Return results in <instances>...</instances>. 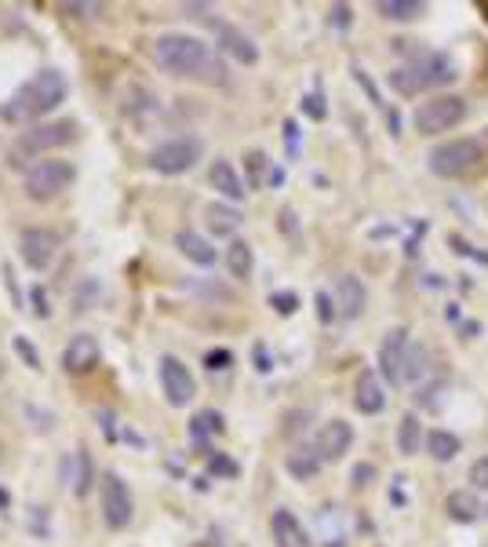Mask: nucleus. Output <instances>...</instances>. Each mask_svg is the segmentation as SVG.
Segmentation results:
<instances>
[{"label": "nucleus", "mask_w": 488, "mask_h": 547, "mask_svg": "<svg viewBox=\"0 0 488 547\" xmlns=\"http://www.w3.org/2000/svg\"><path fill=\"white\" fill-rule=\"evenodd\" d=\"M372 478H376V464H357L354 474H350L354 489H364V485H372Z\"/></svg>", "instance_id": "obj_42"}, {"label": "nucleus", "mask_w": 488, "mask_h": 547, "mask_svg": "<svg viewBox=\"0 0 488 547\" xmlns=\"http://www.w3.org/2000/svg\"><path fill=\"white\" fill-rule=\"evenodd\" d=\"M204 158V139L201 135H175L168 143H161L154 154H149V165L161 175H182L190 172L197 161Z\"/></svg>", "instance_id": "obj_5"}, {"label": "nucleus", "mask_w": 488, "mask_h": 547, "mask_svg": "<svg viewBox=\"0 0 488 547\" xmlns=\"http://www.w3.org/2000/svg\"><path fill=\"white\" fill-rule=\"evenodd\" d=\"M204 365L211 373H226L230 365H233V354L230 351H211V354H204Z\"/></svg>", "instance_id": "obj_39"}, {"label": "nucleus", "mask_w": 488, "mask_h": 547, "mask_svg": "<svg viewBox=\"0 0 488 547\" xmlns=\"http://www.w3.org/2000/svg\"><path fill=\"white\" fill-rule=\"evenodd\" d=\"M285 139H288V154H299V125L295 120H285Z\"/></svg>", "instance_id": "obj_45"}, {"label": "nucleus", "mask_w": 488, "mask_h": 547, "mask_svg": "<svg viewBox=\"0 0 488 547\" xmlns=\"http://www.w3.org/2000/svg\"><path fill=\"white\" fill-rule=\"evenodd\" d=\"M194 547H223V543H219V540H197Z\"/></svg>", "instance_id": "obj_50"}, {"label": "nucleus", "mask_w": 488, "mask_h": 547, "mask_svg": "<svg viewBox=\"0 0 488 547\" xmlns=\"http://www.w3.org/2000/svg\"><path fill=\"white\" fill-rule=\"evenodd\" d=\"M423 442H426V435H423L419 416H416V412H405L401 423H398V452H401V456H416Z\"/></svg>", "instance_id": "obj_26"}, {"label": "nucleus", "mask_w": 488, "mask_h": 547, "mask_svg": "<svg viewBox=\"0 0 488 547\" xmlns=\"http://www.w3.org/2000/svg\"><path fill=\"white\" fill-rule=\"evenodd\" d=\"M99 361H103V347H99L95 336H88V332L73 336L70 347L63 351V369H66L70 376H84V373H91Z\"/></svg>", "instance_id": "obj_15"}, {"label": "nucleus", "mask_w": 488, "mask_h": 547, "mask_svg": "<svg viewBox=\"0 0 488 547\" xmlns=\"http://www.w3.org/2000/svg\"><path fill=\"white\" fill-rule=\"evenodd\" d=\"M208 179H211V187H216L226 201H240L244 194V182H240V175H237V168L230 165V161H216L211 165V172H208Z\"/></svg>", "instance_id": "obj_22"}, {"label": "nucleus", "mask_w": 488, "mask_h": 547, "mask_svg": "<svg viewBox=\"0 0 488 547\" xmlns=\"http://www.w3.org/2000/svg\"><path fill=\"white\" fill-rule=\"evenodd\" d=\"M448 245H452V252L470 256V259H477V263H484V266H488V252H474V245H467V241H463L460 234H448Z\"/></svg>", "instance_id": "obj_37"}, {"label": "nucleus", "mask_w": 488, "mask_h": 547, "mask_svg": "<svg viewBox=\"0 0 488 547\" xmlns=\"http://www.w3.org/2000/svg\"><path fill=\"white\" fill-rule=\"evenodd\" d=\"M408 328H390L379 343V373L390 387L405 383V361H408Z\"/></svg>", "instance_id": "obj_10"}, {"label": "nucleus", "mask_w": 488, "mask_h": 547, "mask_svg": "<svg viewBox=\"0 0 488 547\" xmlns=\"http://www.w3.org/2000/svg\"><path fill=\"white\" fill-rule=\"evenodd\" d=\"M270 307L288 318V314L299 311V296H295V292H273V296H270Z\"/></svg>", "instance_id": "obj_34"}, {"label": "nucleus", "mask_w": 488, "mask_h": 547, "mask_svg": "<svg viewBox=\"0 0 488 547\" xmlns=\"http://www.w3.org/2000/svg\"><path fill=\"white\" fill-rule=\"evenodd\" d=\"M208 467H211V474H226V478H233L237 474V464L230 460V456H211V460H208Z\"/></svg>", "instance_id": "obj_43"}, {"label": "nucleus", "mask_w": 488, "mask_h": 547, "mask_svg": "<svg viewBox=\"0 0 488 547\" xmlns=\"http://www.w3.org/2000/svg\"><path fill=\"white\" fill-rule=\"evenodd\" d=\"M408 66H412V73L419 77L423 88H445L460 77V66H455L445 51H416Z\"/></svg>", "instance_id": "obj_12"}, {"label": "nucleus", "mask_w": 488, "mask_h": 547, "mask_svg": "<svg viewBox=\"0 0 488 547\" xmlns=\"http://www.w3.org/2000/svg\"><path fill=\"white\" fill-rule=\"evenodd\" d=\"M460 449H463V442L455 438L452 431H441V428L426 431V452H431L438 464H448V460H455V456H460Z\"/></svg>", "instance_id": "obj_25"}, {"label": "nucleus", "mask_w": 488, "mask_h": 547, "mask_svg": "<svg viewBox=\"0 0 488 547\" xmlns=\"http://www.w3.org/2000/svg\"><path fill=\"white\" fill-rule=\"evenodd\" d=\"M77 179V168L70 161H37L26 172V197L29 201H51Z\"/></svg>", "instance_id": "obj_6"}, {"label": "nucleus", "mask_w": 488, "mask_h": 547, "mask_svg": "<svg viewBox=\"0 0 488 547\" xmlns=\"http://www.w3.org/2000/svg\"><path fill=\"white\" fill-rule=\"evenodd\" d=\"M73 135H77L73 120H44V125H34L29 132H22L15 158L19 154H41V150H58V146H66Z\"/></svg>", "instance_id": "obj_9"}, {"label": "nucleus", "mask_w": 488, "mask_h": 547, "mask_svg": "<svg viewBox=\"0 0 488 547\" xmlns=\"http://www.w3.org/2000/svg\"><path fill=\"white\" fill-rule=\"evenodd\" d=\"M302 113H307L310 120H324V117H328V106H324V99L317 96V91H310V96H302Z\"/></svg>", "instance_id": "obj_36"}, {"label": "nucleus", "mask_w": 488, "mask_h": 547, "mask_svg": "<svg viewBox=\"0 0 488 547\" xmlns=\"http://www.w3.org/2000/svg\"><path fill=\"white\" fill-rule=\"evenodd\" d=\"M216 41H219V48L230 55V58H237L240 66H252V63H259V48H255V41L244 34V29H237V26H230V22H219L216 26Z\"/></svg>", "instance_id": "obj_16"}, {"label": "nucleus", "mask_w": 488, "mask_h": 547, "mask_svg": "<svg viewBox=\"0 0 488 547\" xmlns=\"http://www.w3.org/2000/svg\"><path fill=\"white\" fill-rule=\"evenodd\" d=\"M66 12H77V15H99L103 8H99V4H66Z\"/></svg>", "instance_id": "obj_48"}, {"label": "nucleus", "mask_w": 488, "mask_h": 547, "mask_svg": "<svg viewBox=\"0 0 488 547\" xmlns=\"http://www.w3.org/2000/svg\"><path fill=\"white\" fill-rule=\"evenodd\" d=\"M0 504H8V497H4V493H0Z\"/></svg>", "instance_id": "obj_52"}, {"label": "nucleus", "mask_w": 488, "mask_h": 547, "mask_svg": "<svg viewBox=\"0 0 488 547\" xmlns=\"http://www.w3.org/2000/svg\"><path fill=\"white\" fill-rule=\"evenodd\" d=\"M58 249H63V241H58V234L48 230V227H29L19 237V252H22V263L29 270H48L55 263Z\"/></svg>", "instance_id": "obj_8"}, {"label": "nucleus", "mask_w": 488, "mask_h": 547, "mask_svg": "<svg viewBox=\"0 0 488 547\" xmlns=\"http://www.w3.org/2000/svg\"><path fill=\"white\" fill-rule=\"evenodd\" d=\"M354 81H357V84L364 88V96H369V99H372V103H376L379 110H386V103H383V96H379V88H376V81H372L369 73H364L361 66H354Z\"/></svg>", "instance_id": "obj_35"}, {"label": "nucleus", "mask_w": 488, "mask_h": 547, "mask_svg": "<svg viewBox=\"0 0 488 547\" xmlns=\"http://www.w3.org/2000/svg\"><path fill=\"white\" fill-rule=\"evenodd\" d=\"M470 485L474 489H488V456H481V460L470 464Z\"/></svg>", "instance_id": "obj_41"}, {"label": "nucleus", "mask_w": 488, "mask_h": 547, "mask_svg": "<svg viewBox=\"0 0 488 547\" xmlns=\"http://www.w3.org/2000/svg\"><path fill=\"white\" fill-rule=\"evenodd\" d=\"M161 387H164L168 405H175V409L190 405V402H194V394H197V380H194V373H190L179 358H172V354L161 358Z\"/></svg>", "instance_id": "obj_11"}, {"label": "nucleus", "mask_w": 488, "mask_h": 547, "mask_svg": "<svg viewBox=\"0 0 488 547\" xmlns=\"http://www.w3.org/2000/svg\"><path fill=\"white\" fill-rule=\"evenodd\" d=\"M66 77L58 73V70H41L29 77L15 96L0 106V117L8 120V125H29V120H37L44 113H51L58 103H66Z\"/></svg>", "instance_id": "obj_2"}, {"label": "nucleus", "mask_w": 488, "mask_h": 547, "mask_svg": "<svg viewBox=\"0 0 488 547\" xmlns=\"http://www.w3.org/2000/svg\"><path fill=\"white\" fill-rule=\"evenodd\" d=\"M0 464H4V442H0Z\"/></svg>", "instance_id": "obj_51"}, {"label": "nucleus", "mask_w": 488, "mask_h": 547, "mask_svg": "<svg viewBox=\"0 0 488 547\" xmlns=\"http://www.w3.org/2000/svg\"><path fill=\"white\" fill-rule=\"evenodd\" d=\"M423 373H426V351L419 343H412L408 347V361H405V383L408 380H423Z\"/></svg>", "instance_id": "obj_32"}, {"label": "nucleus", "mask_w": 488, "mask_h": 547, "mask_svg": "<svg viewBox=\"0 0 488 547\" xmlns=\"http://www.w3.org/2000/svg\"><path fill=\"white\" fill-rule=\"evenodd\" d=\"M58 478H63V485H73L77 497H88L91 482H95V474H91V456H88V449H77V452L63 456V464H58Z\"/></svg>", "instance_id": "obj_18"}, {"label": "nucleus", "mask_w": 488, "mask_h": 547, "mask_svg": "<svg viewBox=\"0 0 488 547\" xmlns=\"http://www.w3.org/2000/svg\"><path fill=\"white\" fill-rule=\"evenodd\" d=\"M335 318H343V321H354L361 318L364 311V303H369V292H364V281L357 278V274H343L339 281H335Z\"/></svg>", "instance_id": "obj_14"}, {"label": "nucleus", "mask_w": 488, "mask_h": 547, "mask_svg": "<svg viewBox=\"0 0 488 547\" xmlns=\"http://www.w3.org/2000/svg\"><path fill=\"white\" fill-rule=\"evenodd\" d=\"M484 514H488V507H484Z\"/></svg>", "instance_id": "obj_53"}, {"label": "nucleus", "mask_w": 488, "mask_h": 547, "mask_svg": "<svg viewBox=\"0 0 488 547\" xmlns=\"http://www.w3.org/2000/svg\"><path fill=\"white\" fill-rule=\"evenodd\" d=\"M29 303H34V314H37V318H48V314H51V307H48V292H44L41 285H34V292H29Z\"/></svg>", "instance_id": "obj_44"}, {"label": "nucleus", "mask_w": 488, "mask_h": 547, "mask_svg": "<svg viewBox=\"0 0 488 547\" xmlns=\"http://www.w3.org/2000/svg\"><path fill=\"white\" fill-rule=\"evenodd\" d=\"M481 165H484V139H474V135L441 143L426 154V168H431L438 179H467Z\"/></svg>", "instance_id": "obj_3"}, {"label": "nucleus", "mask_w": 488, "mask_h": 547, "mask_svg": "<svg viewBox=\"0 0 488 547\" xmlns=\"http://www.w3.org/2000/svg\"><path fill=\"white\" fill-rule=\"evenodd\" d=\"M376 12L383 19H390V22H412V19L426 15V4L423 0H379Z\"/></svg>", "instance_id": "obj_27"}, {"label": "nucleus", "mask_w": 488, "mask_h": 547, "mask_svg": "<svg viewBox=\"0 0 488 547\" xmlns=\"http://www.w3.org/2000/svg\"><path fill=\"white\" fill-rule=\"evenodd\" d=\"M386 81H390V88L398 91V96H405V99H412V96H419V91H423V84H419V77L412 73V66H398Z\"/></svg>", "instance_id": "obj_30"}, {"label": "nucleus", "mask_w": 488, "mask_h": 547, "mask_svg": "<svg viewBox=\"0 0 488 547\" xmlns=\"http://www.w3.org/2000/svg\"><path fill=\"white\" fill-rule=\"evenodd\" d=\"M226 266L237 281H248L252 278V266H255V256H252V245L248 241H233L226 249Z\"/></svg>", "instance_id": "obj_28"}, {"label": "nucleus", "mask_w": 488, "mask_h": 547, "mask_svg": "<svg viewBox=\"0 0 488 547\" xmlns=\"http://www.w3.org/2000/svg\"><path fill=\"white\" fill-rule=\"evenodd\" d=\"M244 165H248L252 187H259V175H263V168L270 165V161H266V154H263V150H248V158H244Z\"/></svg>", "instance_id": "obj_38"}, {"label": "nucleus", "mask_w": 488, "mask_h": 547, "mask_svg": "<svg viewBox=\"0 0 488 547\" xmlns=\"http://www.w3.org/2000/svg\"><path fill=\"white\" fill-rule=\"evenodd\" d=\"M270 182H273V187H281V182H285V172L281 168H270V175H266Z\"/></svg>", "instance_id": "obj_49"}, {"label": "nucleus", "mask_w": 488, "mask_h": 547, "mask_svg": "<svg viewBox=\"0 0 488 547\" xmlns=\"http://www.w3.org/2000/svg\"><path fill=\"white\" fill-rule=\"evenodd\" d=\"M317 314H321V321H332L335 318V303L324 292H317Z\"/></svg>", "instance_id": "obj_46"}, {"label": "nucleus", "mask_w": 488, "mask_h": 547, "mask_svg": "<svg viewBox=\"0 0 488 547\" xmlns=\"http://www.w3.org/2000/svg\"><path fill=\"white\" fill-rule=\"evenodd\" d=\"M15 351L22 354V361L29 365V369H41V354L34 351V343H29L26 336H15Z\"/></svg>", "instance_id": "obj_40"}, {"label": "nucleus", "mask_w": 488, "mask_h": 547, "mask_svg": "<svg viewBox=\"0 0 488 547\" xmlns=\"http://www.w3.org/2000/svg\"><path fill=\"white\" fill-rule=\"evenodd\" d=\"M328 26L335 29V34H347V29L354 26V8H350V4H332V12H328Z\"/></svg>", "instance_id": "obj_33"}, {"label": "nucleus", "mask_w": 488, "mask_h": 547, "mask_svg": "<svg viewBox=\"0 0 488 547\" xmlns=\"http://www.w3.org/2000/svg\"><path fill=\"white\" fill-rule=\"evenodd\" d=\"M194 442L204 449V442H208V435H223V416L216 412V409H204V412H197L194 416Z\"/></svg>", "instance_id": "obj_29"}, {"label": "nucleus", "mask_w": 488, "mask_h": 547, "mask_svg": "<svg viewBox=\"0 0 488 547\" xmlns=\"http://www.w3.org/2000/svg\"><path fill=\"white\" fill-rule=\"evenodd\" d=\"M285 467H288V474H292V478H299V482H310V478L321 471V456H317V449H314V445H302V449L288 452Z\"/></svg>", "instance_id": "obj_24"}, {"label": "nucleus", "mask_w": 488, "mask_h": 547, "mask_svg": "<svg viewBox=\"0 0 488 547\" xmlns=\"http://www.w3.org/2000/svg\"><path fill=\"white\" fill-rule=\"evenodd\" d=\"M350 445H354V428H350L347 420L324 423V428L317 431V438H314V449H317V456H321V464L343 460V456L350 452Z\"/></svg>", "instance_id": "obj_13"}, {"label": "nucleus", "mask_w": 488, "mask_h": 547, "mask_svg": "<svg viewBox=\"0 0 488 547\" xmlns=\"http://www.w3.org/2000/svg\"><path fill=\"white\" fill-rule=\"evenodd\" d=\"M386 125H390V135L398 139L401 135V113L398 110H386Z\"/></svg>", "instance_id": "obj_47"}, {"label": "nucleus", "mask_w": 488, "mask_h": 547, "mask_svg": "<svg viewBox=\"0 0 488 547\" xmlns=\"http://www.w3.org/2000/svg\"><path fill=\"white\" fill-rule=\"evenodd\" d=\"M354 405L364 416H379L386 409V390H383V383H379V376L372 369H364L357 376V383H354Z\"/></svg>", "instance_id": "obj_19"}, {"label": "nucleus", "mask_w": 488, "mask_h": 547, "mask_svg": "<svg viewBox=\"0 0 488 547\" xmlns=\"http://www.w3.org/2000/svg\"><path fill=\"white\" fill-rule=\"evenodd\" d=\"M99 493H103V519L110 529H128L132 514H135V500H132V489L128 482L120 478L117 471H106L103 482H99Z\"/></svg>", "instance_id": "obj_7"}, {"label": "nucleus", "mask_w": 488, "mask_h": 547, "mask_svg": "<svg viewBox=\"0 0 488 547\" xmlns=\"http://www.w3.org/2000/svg\"><path fill=\"white\" fill-rule=\"evenodd\" d=\"M467 99H460V96H438V99H426V103H419V110H416V132H423V135H441V132H452L455 125H463L467 120Z\"/></svg>", "instance_id": "obj_4"}, {"label": "nucleus", "mask_w": 488, "mask_h": 547, "mask_svg": "<svg viewBox=\"0 0 488 547\" xmlns=\"http://www.w3.org/2000/svg\"><path fill=\"white\" fill-rule=\"evenodd\" d=\"M204 220H208V230L216 234V237H230V234H237V227H240V212L233 208V204H208L204 208Z\"/></svg>", "instance_id": "obj_23"}, {"label": "nucleus", "mask_w": 488, "mask_h": 547, "mask_svg": "<svg viewBox=\"0 0 488 547\" xmlns=\"http://www.w3.org/2000/svg\"><path fill=\"white\" fill-rule=\"evenodd\" d=\"M175 249L187 259H194L197 266H216V249H211V241L194 234V230H179L175 234Z\"/></svg>", "instance_id": "obj_20"}, {"label": "nucleus", "mask_w": 488, "mask_h": 547, "mask_svg": "<svg viewBox=\"0 0 488 547\" xmlns=\"http://www.w3.org/2000/svg\"><path fill=\"white\" fill-rule=\"evenodd\" d=\"M270 533H273V543H278V547H314L310 533L302 529V522L295 519L288 507H278V511H273Z\"/></svg>", "instance_id": "obj_17"}, {"label": "nucleus", "mask_w": 488, "mask_h": 547, "mask_svg": "<svg viewBox=\"0 0 488 547\" xmlns=\"http://www.w3.org/2000/svg\"><path fill=\"white\" fill-rule=\"evenodd\" d=\"M154 58L157 66L172 77H187V81H201V84H226V63L219 58V51H211L204 41L187 37V34H164L154 41Z\"/></svg>", "instance_id": "obj_1"}, {"label": "nucleus", "mask_w": 488, "mask_h": 547, "mask_svg": "<svg viewBox=\"0 0 488 547\" xmlns=\"http://www.w3.org/2000/svg\"><path fill=\"white\" fill-rule=\"evenodd\" d=\"M445 511H448V519H452V522L470 526V522H477V514H481L484 507H481V500H477L474 489H455V493H448Z\"/></svg>", "instance_id": "obj_21"}, {"label": "nucleus", "mask_w": 488, "mask_h": 547, "mask_svg": "<svg viewBox=\"0 0 488 547\" xmlns=\"http://www.w3.org/2000/svg\"><path fill=\"white\" fill-rule=\"evenodd\" d=\"M445 394H448V383H431V387H419V390H416V405H426V409H441V405H445Z\"/></svg>", "instance_id": "obj_31"}]
</instances>
